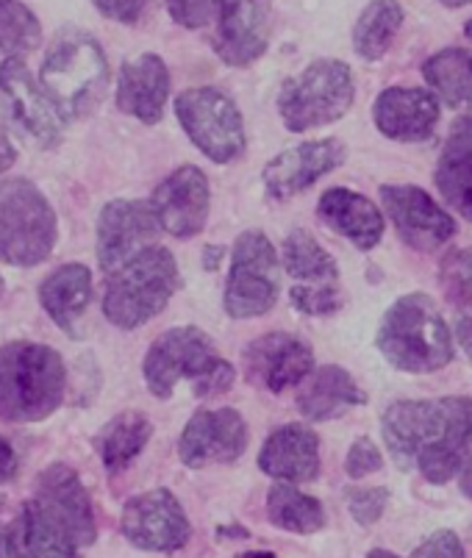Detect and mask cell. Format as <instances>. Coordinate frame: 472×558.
Returning a JSON list of instances; mask_svg holds the SVG:
<instances>
[{
    "mask_svg": "<svg viewBox=\"0 0 472 558\" xmlns=\"http://www.w3.org/2000/svg\"><path fill=\"white\" fill-rule=\"evenodd\" d=\"M17 470H20V461L14 456L12 445L0 436V484H9V481L17 478Z\"/></svg>",
    "mask_w": 472,
    "mask_h": 558,
    "instance_id": "42",
    "label": "cell"
},
{
    "mask_svg": "<svg viewBox=\"0 0 472 558\" xmlns=\"http://www.w3.org/2000/svg\"><path fill=\"white\" fill-rule=\"evenodd\" d=\"M289 301L301 314H308V317H326V314H334L339 306H342V289H294L289 292Z\"/></svg>",
    "mask_w": 472,
    "mask_h": 558,
    "instance_id": "37",
    "label": "cell"
},
{
    "mask_svg": "<svg viewBox=\"0 0 472 558\" xmlns=\"http://www.w3.org/2000/svg\"><path fill=\"white\" fill-rule=\"evenodd\" d=\"M470 536H472V527H470Z\"/></svg>",
    "mask_w": 472,
    "mask_h": 558,
    "instance_id": "54",
    "label": "cell"
},
{
    "mask_svg": "<svg viewBox=\"0 0 472 558\" xmlns=\"http://www.w3.org/2000/svg\"><path fill=\"white\" fill-rule=\"evenodd\" d=\"M0 558H25L23 550H20L17 534L14 527H0Z\"/></svg>",
    "mask_w": 472,
    "mask_h": 558,
    "instance_id": "43",
    "label": "cell"
},
{
    "mask_svg": "<svg viewBox=\"0 0 472 558\" xmlns=\"http://www.w3.org/2000/svg\"><path fill=\"white\" fill-rule=\"evenodd\" d=\"M170 98V70L156 53H140L120 68L117 78V109L136 117L140 123L156 125Z\"/></svg>",
    "mask_w": 472,
    "mask_h": 558,
    "instance_id": "22",
    "label": "cell"
},
{
    "mask_svg": "<svg viewBox=\"0 0 472 558\" xmlns=\"http://www.w3.org/2000/svg\"><path fill=\"white\" fill-rule=\"evenodd\" d=\"M441 287L459 308H472V247L456 251L441 262Z\"/></svg>",
    "mask_w": 472,
    "mask_h": 558,
    "instance_id": "35",
    "label": "cell"
},
{
    "mask_svg": "<svg viewBox=\"0 0 472 558\" xmlns=\"http://www.w3.org/2000/svg\"><path fill=\"white\" fill-rule=\"evenodd\" d=\"M281 292V262L273 242L262 231L240 233L231 253L222 306L233 319L262 317L270 312Z\"/></svg>",
    "mask_w": 472,
    "mask_h": 558,
    "instance_id": "9",
    "label": "cell"
},
{
    "mask_svg": "<svg viewBox=\"0 0 472 558\" xmlns=\"http://www.w3.org/2000/svg\"><path fill=\"white\" fill-rule=\"evenodd\" d=\"M367 558H398V556H395V553H389V550H373Z\"/></svg>",
    "mask_w": 472,
    "mask_h": 558,
    "instance_id": "50",
    "label": "cell"
},
{
    "mask_svg": "<svg viewBox=\"0 0 472 558\" xmlns=\"http://www.w3.org/2000/svg\"><path fill=\"white\" fill-rule=\"evenodd\" d=\"M179 287L181 276L176 256L167 247H147L120 270L111 272L106 281V319L123 331H134L150 323L179 292Z\"/></svg>",
    "mask_w": 472,
    "mask_h": 558,
    "instance_id": "6",
    "label": "cell"
},
{
    "mask_svg": "<svg viewBox=\"0 0 472 558\" xmlns=\"http://www.w3.org/2000/svg\"><path fill=\"white\" fill-rule=\"evenodd\" d=\"M344 156H348V150L337 140L294 145V148L278 154L276 159H270V165L264 167V190H267L273 201H287V197L301 195L314 181L337 170L344 161Z\"/></svg>",
    "mask_w": 472,
    "mask_h": 558,
    "instance_id": "19",
    "label": "cell"
},
{
    "mask_svg": "<svg viewBox=\"0 0 472 558\" xmlns=\"http://www.w3.org/2000/svg\"><path fill=\"white\" fill-rule=\"evenodd\" d=\"M3 287H7V283H3V278H0V295H3Z\"/></svg>",
    "mask_w": 472,
    "mask_h": 558,
    "instance_id": "52",
    "label": "cell"
},
{
    "mask_svg": "<svg viewBox=\"0 0 472 558\" xmlns=\"http://www.w3.org/2000/svg\"><path fill=\"white\" fill-rule=\"evenodd\" d=\"M167 12L176 23L195 32L215 20V0H167Z\"/></svg>",
    "mask_w": 472,
    "mask_h": 558,
    "instance_id": "39",
    "label": "cell"
},
{
    "mask_svg": "<svg viewBox=\"0 0 472 558\" xmlns=\"http://www.w3.org/2000/svg\"><path fill=\"white\" fill-rule=\"evenodd\" d=\"M441 3H445V7H450V9H461V7H470L472 0H441Z\"/></svg>",
    "mask_w": 472,
    "mask_h": 558,
    "instance_id": "49",
    "label": "cell"
},
{
    "mask_svg": "<svg viewBox=\"0 0 472 558\" xmlns=\"http://www.w3.org/2000/svg\"><path fill=\"white\" fill-rule=\"evenodd\" d=\"M270 43V0H215V50L231 68L262 59Z\"/></svg>",
    "mask_w": 472,
    "mask_h": 558,
    "instance_id": "16",
    "label": "cell"
},
{
    "mask_svg": "<svg viewBox=\"0 0 472 558\" xmlns=\"http://www.w3.org/2000/svg\"><path fill=\"white\" fill-rule=\"evenodd\" d=\"M93 3L104 17L123 25H134L147 7V0H93Z\"/></svg>",
    "mask_w": 472,
    "mask_h": 558,
    "instance_id": "41",
    "label": "cell"
},
{
    "mask_svg": "<svg viewBox=\"0 0 472 558\" xmlns=\"http://www.w3.org/2000/svg\"><path fill=\"white\" fill-rule=\"evenodd\" d=\"M380 356L395 369L425 375L453 362V333L434 298L411 292L387 308L378 326Z\"/></svg>",
    "mask_w": 472,
    "mask_h": 558,
    "instance_id": "3",
    "label": "cell"
},
{
    "mask_svg": "<svg viewBox=\"0 0 472 558\" xmlns=\"http://www.w3.org/2000/svg\"><path fill=\"white\" fill-rule=\"evenodd\" d=\"M56 211L28 179L0 181V262L37 267L53 253Z\"/></svg>",
    "mask_w": 472,
    "mask_h": 558,
    "instance_id": "7",
    "label": "cell"
},
{
    "mask_svg": "<svg viewBox=\"0 0 472 558\" xmlns=\"http://www.w3.org/2000/svg\"><path fill=\"white\" fill-rule=\"evenodd\" d=\"M209 203V179L203 175V170L192 165L170 172L150 197V206H154L161 231H167L176 240H192L206 228Z\"/></svg>",
    "mask_w": 472,
    "mask_h": 558,
    "instance_id": "18",
    "label": "cell"
},
{
    "mask_svg": "<svg viewBox=\"0 0 472 558\" xmlns=\"http://www.w3.org/2000/svg\"><path fill=\"white\" fill-rule=\"evenodd\" d=\"M34 504L53 517L59 525L78 542V547L93 545L98 536L95 527L93 500L86 495L84 484L68 464H50L37 481V497Z\"/></svg>",
    "mask_w": 472,
    "mask_h": 558,
    "instance_id": "20",
    "label": "cell"
},
{
    "mask_svg": "<svg viewBox=\"0 0 472 558\" xmlns=\"http://www.w3.org/2000/svg\"><path fill=\"white\" fill-rule=\"evenodd\" d=\"M14 159H17V150H14L12 140L0 131V175L14 165Z\"/></svg>",
    "mask_w": 472,
    "mask_h": 558,
    "instance_id": "45",
    "label": "cell"
},
{
    "mask_svg": "<svg viewBox=\"0 0 472 558\" xmlns=\"http://www.w3.org/2000/svg\"><path fill=\"white\" fill-rule=\"evenodd\" d=\"M0 98L7 104L12 123L39 148H53L62 140L68 120L56 109L43 86H37L23 56H9L0 64Z\"/></svg>",
    "mask_w": 472,
    "mask_h": 558,
    "instance_id": "11",
    "label": "cell"
},
{
    "mask_svg": "<svg viewBox=\"0 0 472 558\" xmlns=\"http://www.w3.org/2000/svg\"><path fill=\"white\" fill-rule=\"evenodd\" d=\"M380 203L398 236L414 251H436L456 236V220L420 186L387 184L380 186Z\"/></svg>",
    "mask_w": 472,
    "mask_h": 558,
    "instance_id": "13",
    "label": "cell"
},
{
    "mask_svg": "<svg viewBox=\"0 0 472 558\" xmlns=\"http://www.w3.org/2000/svg\"><path fill=\"white\" fill-rule=\"evenodd\" d=\"M380 466H384V456H380L378 445L370 439V436H362L356 442L350 445L348 459H344V473L350 475L353 481H362L367 475L378 473Z\"/></svg>",
    "mask_w": 472,
    "mask_h": 558,
    "instance_id": "38",
    "label": "cell"
},
{
    "mask_svg": "<svg viewBox=\"0 0 472 558\" xmlns=\"http://www.w3.org/2000/svg\"><path fill=\"white\" fill-rule=\"evenodd\" d=\"M353 106V73L337 59H317L278 93V114L292 134L337 123Z\"/></svg>",
    "mask_w": 472,
    "mask_h": 558,
    "instance_id": "8",
    "label": "cell"
},
{
    "mask_svg": "<svg viewBox=\"0 0 472 558\" xmlns=\"http://www.w3.org/2000/svg\"><path fill=\"white\" fill-rule=\"evenodd\" d=\"M176 117L192 145L217 165L240 159L247 148L245 123L231 98L217 86H195L176 98Z\"/></svg>",
    "mask_w": 472,
    "mask_h": 558,
    "instance_id": "10",
    "label": "cell"
},
{
    "mask_svg": "<svg viewBox=\"0 0 472 558\" xmlns=\"http://www.w3.org/2000/svg\"><path fill=\"white\" fill-rule=\"evenodd\" d=\"M0 511H3V497H0Z\"/></svg>",
    "mask_w": 472,
    "mask_h": 558,
    "instance_id": "53",
    "label": "cell"
},
{
    "mask_svg": "<svg viewBox=\"0 0 472 558\" xmlns=\"http://www.w3.org/2000/svg\"><path fill=\"white\" fill-rule=\"evenodd\" d=\"M283 270L294 278V289L339 287V264L326 247L303 228H294L283 240Z\"/></svg>",
    "mask_w": 472,
    "mask_h": 558,
    "instance_id": "28",
    "label": "cell"
},
{
    "mask_svg": "<svg viewBox=\"0 0 472 558\" xmlns=\"http://www.w3.org/2000/svg\"><path fill=\"white\" fill-rule=\"evenodd\" d=\"M145 384L150 395L170 400L181 380H190L197 398H217L233 387L237 369L217 353V344L195 326L170 328L147 350Z\"/></svg>",
    "mask_w": 472,
    "mask_h": 558,
    "instance_id": "2",
    "label": "cell"
},
{
    "mask_svg": "<svg viewBox=\"0 0 472 558\" xmlns=\"http://www.w3.org/2000/svg\"><path fill=\"white\" fill-rule=\"evenodd\" d=\"M464 34H467V37H470V39H472V20H470V23H467V25H464Z\"/></svg>",
    "mask_w": 472,
    "mask_h": 558,
    "instance_id": "51",
    "label": "cell"
},
{
    "mask_svg": "<svg viewBox=\"0 0 472 558\" xmlns=\"http://www.w3.org/2000/svg\"><path fill=\"white\" fill-rule=\"evenodd\" d=\"M12 527L25 558H81L78 542L34 500L25 504L23 514Z\"/></svg>",
    "mask_w": 472,
    "mask_h": 558,
    "instance_id": "31",
    "label": "cell"
},
{
    "mask_svg": "<svg viewBox=\"0 0 472 558\" xmlns=\"http://www.w3.org/2000/svg\"><path fill=\"white\" fill-rule=\"evenodd\" d=\"M150 436H154V423L142 411H123L95 436V448L106 470L111 475H120L145 450Z\"/></svg>",
    "mask_w": 472,
    "mask_h": 558,
    "instance_id": "29",
    "label": "cell"
},
{
    "mask_svg": "<svg viewBox=\"0 0 472 558\" xmlns=\"http://www.w3.org/2000/svg\"><path fill=\"white\" fill-rule=\"evenodd\" d=\"M380 434L398 470L417 466L428 484H448L470 453L472 398L398 400L384 411Z\"/></svg>",
    "mask_w": 472,
    "mask_h": 558,
    "instance_id": "1",
    "label": "cell"
},
{
    "mask_svg": "<svg viewBox=\"0 0 472 558\" xmlns=\"http://www.w3.org/2000/svg\"><path fill=\"white\" fill-rule=\"evenodd\" d=\"M93 298V272L84 264H64L50 272L39 287V303L50 314L56 326L75 337V323L89 306Z\"/></svg>",
    "mask_w": 472,
    "mask_h": 558,
    "instance_id": "27",
    "label": "cell"
},
{
    "mask_svg": "<svg viewBox=\"0 0 472 558\" xmlns=\"http://www.w3.org/2000/svg\"><path fill=\"white\" fill-rule=\"evenodd\" d=\"M43 39V28L23 0H0V53L23 56Z\"/></svg>",
    "mask_w": 472,
    "mask_h": 558,
    "instance_id": "34",
    "label": "cell"
},
{
    "mask_svg": "<svg viewBox=\"0 0 472 558\" xmlns=\"http://www.w3.org/2000/svg\"><path fill=\"white\" fill-rule=\"evenodd\" d=\"M403 25V9L395 0H373L367 3L353 28V48L367 62H378L380 56L392 48Z\"/></svg>",
    "mask_w": 472,
    "mask_h": 558,
    "instance_id": "33",
    "label": "cell"
},
{
    "mask_svg": "<svg viewBox=\"0 0 472 558\" xmlns=\"http://www.w3.org/2000/svg\"><path fill=\"white\" fill-rule=\"evenodd\" d=\"M247 448V425L237 409H201L192 414L179 442V456L190 470L231 464Z\"/></svg>",
    "mask_w": 472,
    "mask_h": 558,
    "instance_id": "17",
    "label": "cell"
},
{
    "mask_svg": "<svg viewBox=\"0 0 472 558\" xmlns=\"http://www.w3.org/2000/svg\"><path fill=\"white\" fill-rule=\"evenodd\" d=\"M237 558H276L273 553H264V550H251V553H242V556Z\"/></svg>",
    "mask_w": 472,
    "mask_h": 558,
    "instance_id": "48",
    "label": "cell"
},
{
    "mask_svg": "<svg viewBox=\"0 0 472 558\" xmlns=\"http://www.w3.org/2000/svg\"><path fill=\"white\" fill-rule=\"evenodd\" d=\"M120 527L131 545L150 553H176L186 547L192 536L184 506L170 489H150L131 497L123 509Z\"/></svg>",
    "mask_w": 472,
    "mask_h": 558,
    "instance_id": "12",
    "label": "cell"
},
{
    "mask_svg": "<svg viewBox=\"0 0 472 558\" xmlns=\"http://www.w3.org/2000/svg\"><path fill=\"white\" fill-rule=\"evenodd\" d=\"M431 93L450 109L472 111V50L445 48L423 64Z\"/></svg>",
    "mask_w": 472,
    "mask_h": 558,
    "instance_id": "30",
    "label": "cell"
},
{
    "mask_svg": "<svg viewBox=\"0 0 472 558\" xmlns=\"http://www.w3.org/2000/svg\"><path fill=\"white\" fill-rule=\"evenodd\" d=\"M222 256V251L217 245H211L209 247V258H206V267H209V270H217V258Z\"/></svg>",
    "mask_w": 472,
    "mask_h": 558,
    "instance_id": "47",
    "label": "cell"
},
{
    "mask_svg": "<svg viewBox=\"0 0 472 558\" xmlns=\"http://www.w3.org/2000/svg\"><path fill=\"white\" fill-rule=\"evenodd\" d=\"M364 403H367V392L359 389L348 369L334 367V364L314 369L298 389V411L308 423H328Z\"/></svg>",
    "mask_w": 472,
    "mask_h": 558,
    "instance_id": "25",
    "label": "cell"
},
{
    "mask_svg": "<svg viewBox=\"0 0 472 558\" xmlns=\"http://www.w3.org/2000/svg\"><path fill=\"white\" fill-rule=\"evenodd\" d=\"M161 226L156 211L145 201H111L98 217V262L106 272L120 270L123 264L154 247Z\"/></svg>",
    "mask_w": 472,
    "mask_h": 558,
    "instance_id": "15",
    "label": "cell"
},
{
    "mask_svg": "<svg viewBox=\"0 0 472 558\" xmlns=\"http://www.w3.org/2000/svg\"><path fill=\"white\" fill-rule=\"evenodd\" d=\"M267 517L289 534H317L326 525V509L317 497L294 489L292 484L273 486L267 495Z\"/></svg>",
    "mask_w": 472,
    "mask_h": 558,
    "instance_id": "32",
    "label": "cell"
},
{
    "mask_svg": "<svg viewBox=\"0 0 472 558\" xmlns=\"http://www.w3.org/2000/svg\"><path fill=\"white\" fill-rule=\"evenodd\" d=\"M456 339H459L461 350H464L472 362V312H467L464 317L459 319V326H456Z\"/></svg>",
    "mask_w": 472,
    "mask_h": 558,
    "instance_id": "44",
    "label": "cell"
},
{
    "mask_svg": "<svg viewBox=\"0 0 472 558\" xmlns=\"http://www.w3.org/2000/svg\"><path fill=\"white\" fill-rule=\"evenodd\" d=\"M461 492L472 500V459L467 461L464 470H461Z\"/></svg>",
    "mask_w": 472,
    "mask_h": 558,
    "instance_id": "46",
    "label": "cell"
},
{
    "mask_svg": "<svg viewBox=\"0 0 472 558\" xmlns=\"http://www.w3.org/2000/svg\"><path fill=\"white\" fill-rule=\"evenodd\" d=\"M375 129L395 142H423L439 123V98L417 86H389L373 104Z\"/></svg>",
    "mask_w": 472,
    "mask_h": 558,
    "instance_id": "21",
    "label": "cell"
},
{
    "mask_svg": "<svg viewBox=\"0 0 472 558\" xmlns=\"http://www.w3.org/2000/svg\"><path fill=\"white\" fill-rule=\"evenodd\" d=\"M344 504L359 525H375L387 511L389 492L384 486H356L344 492Z\"/></svg>",
    "mask_w": 472,
    "mask_h": 558,
    "instance_id": "36",
    "label": "cell"
},
{
    "mask_svg": "<svg viewBox=\"0 0 472 558\" xmlns=\"http://www.w3.org/2000/svg\"><path fill=\"white\" fill-rule=\"evenodd\" d=\"M68 369L48 344L9 342L0 348V417L39 423L64 400Z\"/></svg>",
    "mask_w": 472,
    "mask_h": 558,
    "instance_id": "4",
    "label": "cell"
},
{
    "mask_svg": "<svg viewBox=\"0 0 472 558\" xmlns=\"http://www.w3.org/2000/svg\"><path fill=\"white\" fill-rule=\"evenodd\" d=\"M242 362H245V375L251 384L281 395L289 387L303 384L314 373V350L294 333L273 331L253 339L242 350Z\"/></svg>",
    "mask_w": 472,
    "mask_h": 558,
    "instance_id": "14",
    "label": "cell"
},
{
    "mask_svg": "<svg viewBox=\"0 0 472 558\" xmlns=\"http://www.w3.org/2000/svg\"><path fill=\"white\" fill-rule=\"evenodd\" d=\"M409 558H467L461 539L453 531H436L431 534Z\"/></svg>",
    "mask_w": 472,
    "mask_h": 558,
    "instance_id": "40",
    "label": "cell"
},
{
    "mask_svg": "<svg viewBox=\"0 0 472 558\" xmlns=\"http://www.w3.org/2000/svg\"><path fill=\"white\" fill-rule=\"evenodd\" d=\"M258 466L281 484H308L319 475V436L308 425H281L264 439Z\"/></svg>",
    "mask_w": 472,
    "mask_h": 558,
    "instance_id": "23",
    "label": "cell"
},
{
    "mask_svg": "<svg viewBox=\"0 0 472 558\" xmlns=\"http://www.w3.org/2000/svg\"><path fill=\"white\" fill-rule=\"evenodd\" d=\"M319 220L331 231L342 233L344 240L353 242L359 251H373L384 240V217L370 197L359 195L344 186L323 192L317 203Z\"/></svg>",
    "mask_w": 472,
    "mask_h": 558,
    "instance_id": "24",
    "label": "cell"
},
{
    "mask_svg": "<svg viewBox=\"0 0 472 558\" xmlns=\"http://www.w3.org/2000/svg\"><path fill=\"white\" fill-rule=\"evenodd\" d=\"M39 84L64 120L89 114L109 86V62L98 39L84 32L59 34L45 53Z\"/></svg>",
    "mask_w": 472,
    "mask_h": 558,
    "instance_id": "5",
    "label": "cell"
},
{
    "mask_svg": "<svg viewBox=\"0 0 472 558\" xmlns=\"http://www.w3.org/2000/svg\"><path fill=\"white\" fill-rule=\"evenodd\" d=\"M436 190L450 209L472 222V117H461L450 129L436 165Z\"/></svg>",
    "mask_w": 472,
    "mask_h": 558,
    "instance_id": "26",
    "label": "cell"
}]
</instances>
